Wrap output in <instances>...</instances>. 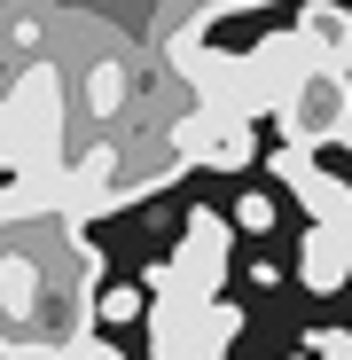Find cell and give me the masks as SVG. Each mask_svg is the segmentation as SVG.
I'll return each mask as SVG.
<instances>
[{
	"label": "cell",
	"instance_id": "1",
	"mask_svg": "<svg viewBox=\"0 0 352 360\" xmlns=\"http://www.w3.org/2000/svg\"><path fill=\"white\" fill-rule=\"evenodd\" d=\"M243 337V314L227 297H157L149 306V352L157 360H227Z\"/></svg>",
	"mask_w": 352,
	"mask_h": 360
},
{
	"label": "cell",
	"instance_id": "2",
	"mask_svg": "<svg viewBox=\"0 0 352 360\" xmlns=\"http://www.w3.org/2000/svg\"><path fill=\"white\" fill-rule=\"evenodd\" d=\"M227 243H235V227H227L219 212H188L181 251H172V266H149V290H157V297H219V282H227Z\"/></svg>",
	"mask_w": 352,
	"mask_h": 360
},
{
	"label": "cell",
	"instance_id": "3",
	"mask_svg": "<svg viewBox=\"0 0 352 360\" xmlns=\"http://www.w3.org/2000/svg\"><path fill=\"white\" fill-rule=\"evenodd\" d=\"M282 134L289 149H321V141H344L352 134V79L344 71H306L298 86L282 94Z\"/></svg>",
	"mask_w": 352,
	"mask_h": 360
},
{
	"label": "cell",
	"instance_id": "4",
	"mask_svg": "<svg viewBox=\"0 0 352 360\" xmlns=\"http://www.w3.org/2000/svg\"><path fill=\"white\" fill-rule=\"evenodd\" d=\"M172 149H181V165H211V172H243L259 157V126L251 117H219V110H196L172 126Z\"/></svg>",
	"mask_w": 352,
	"mask_h": 360
},
{
	"label": "cell",
	"instance_id": "5",
	"mask_svg": "<svg viewBox=\"0 0 352 360\" xmlns=\"http://www.w3.org/2000/svg\"><path fill=\"white\" fill-rule=\"evenodd\" d=\"M274 172L298 188V204H306V227H321V219H352V188L344 180H329L321 165H313V149H274Z\"/></svg>",
	"mask_w": 352,
	"mask_h": 360
},
{
	"label": "cell",
	"instance_id": "6",
	"mask_svg": "<svg viewBox=\"0 0 352 360\" xmlns=\"http://www.w3.org/2000/svg\"><path fill=\"white\" fill-rule=\"evenodd\" d=\"M289 32H298V47L313 55V71H352V8H337V0H306Z\"/></svg>",
	"mask_w": 352,
	"mask_h": 360
},
{
	"label": "cell",
	"instance_id": "7",
	"mask_svg": "<svg viewBox=\"0 0 352 360\" xmlns=\"http://www.w3.org/2000/svg\"><path fill=\"white\" fill-rule=\"evenodd\" d=\"M251 71H259V79H266V94H274V102H282V94H289V86H298V79H306V71H313V55H306V47H298V32H266V39H259V47H251Z\"/></svg>",
	"mask_w": 352,
	"mask_h": 360
},
{
	"label": "cell",
	"instance_id": "8",
	"mask_svg": "<svg viewBox=\"0 0 352 360\" xmlns=\"http://www.w3.org/2000/svg\"><path fill=\"white\" fill-rule=\"evenodd\" d=\"M94 321H149V306H141L133 282H102L94 290Z\"/></svg>",
	"mask_w": 352,
	"mask_h": 360
},
{
	"label": "cell",
	"instance_id": "9",
	"mask_svg": "<svg viewBox=\"0 0 352 360\" xmlns=\"http://www.w3.org/2000/svg\"><path fill=\"white\" fill-rule=\"evenodd\" d=\"M227 227H235V235H266V227H274V196H259V188H251V196H235Z\"/></svg>",
	"mask_w": 352,
	"mask_h": 360
},
{
	"label": "cell",
	"instance_id": "10",
	"mask_svg": "<svg viewBox=\"0 0 352 360\" xmlns=\"http://www.w3.org/2000/svg\"><path fill=\"white\" fill-rule=\"evenodd\" d=\"M63 360H126V352H117V345H110V337H94V329H86V337H79V345H71V352H63Z\"/></svg>",
	"mask_w": 352,
	"mask_h": 360
},
{
	"label": "cell",
	"instance_id": "11",
	"mask_svg": "<svg viewBox=\"0 0 352 360\" xmlns=\"http://www.w3.org/2000/svg\"><path fill=\"white\" fill-rule=\"evenodd\" d=\"M16 360H63V352H16Z\"/></svg>",
	"mask_w": 352,
	"mask_h": 360
},
{
	"label": "cell",
	"instance_id": "12",
	"mask_svg": "<svg viewBox=\"0 0 352 360\" xmlns=\"http://www.w3.org/2000/svg\"><path fill=\"white\" fill-rule=\"evenodd\" d=\"M344 149H352V134H344Z\"/></svg>",
	"mask_w": 352,
	"mask_h": 360
},
{
	"label": "cell",
	"instance_id": "13",
	"mask_svg": "<svg viewBox=\"0 0 352 360\" xmlns=\"http://www.w3.org/2000/svg\"><path fill=\"white\" fill-rule=\"evenodd\" d=\"M298 360H306V352H298Z\"/></svg>",
	"mask_w": 352,
	"mask_h": 360
}]
</instances>
